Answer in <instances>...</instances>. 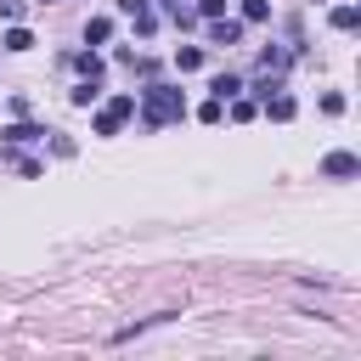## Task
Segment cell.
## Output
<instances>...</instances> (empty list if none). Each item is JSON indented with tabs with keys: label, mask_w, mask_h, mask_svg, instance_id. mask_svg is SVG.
I'll return each instance as SVG.
<instances>
[{
	"label": "cell",
	"mask_w": 361,
	"mask_h": 361,
	"mask_svg": "<svg viewBox=\"0 0 361 361\" xmlns=\"http://www.w3.org/2000/svg\"><path fill=\"white\" fill-rule=\"evenodd\" d=\"M85 39H90V45H107V39H113V17H90V23H85Z\"/></svg>",
	"instance_id": "ba28073f"
},
{
	"label": "cell",
	"mask_w": 361,
	"mask_h": 361,
	"mask_svg": "<svg viewBox=\"0 0 361 361\" xmlns=\"http://www.w3.org/2000/svg\"><path fill=\"white\" fill-rule=\"evenodd\" d=\"M164 6H180V0H164Z\"/></svg>",
	"instance_id": "ffe728a7"
},
{
	"label": "cell",
	"mask_w": 361,
	"mask_h": 361,
	"mask_svg": "<svg viewBox=\"0 0 361 361\" xmlns=\"http://www.w3.org/2000/svg\"><path fill=\"white\" fill-rule=\"evenodd\" d=\"M322 175H327V180H355V175H361V158H355V152H327V158H322Z\"/></svg>",
	"instance_id": "7a4b0ae2"
},
{
	"label": "cell",
	"mask_w": 361,
	"mask_h": 361,
	"mask_svg": "<svg viewBox=\"0 0 361 361\" xmlns=\"http://www.w3.org/2000/svg\"><path fill=\"white\" fill-rule=\"evenodd\" d=\"M209 90H214V102H231V96L243 90V73H214V79H209Z\"/></svg>",
	"instance_id": "8992f818"
},
{
	"label": "cell",
	"mask_w": 361,
	"mask_h": 361,
	"mask_svg": "<svg viewBox=\"0 0 361 361\" xmlns=\"http://www.w3.org/2000/svg\"><path fill=\"white\" fill-rule=\"evenodd\" d=\"M175 68H180V73H197V68H203V45H180V51H175Z\"/></svg>",
	"instance_id": "30bf717a"
},
{
	"label": "cell",
	"mask_w": 361,
	"mask_h": 361,
	"mask_svg": "<svg viewBox=\"0 0 361 361\" xmlns=\"http://www.w3.org/2000/svg\"><path fill=\"white\" fill-rule=\"evenodd\" d=\"M73 68H79L85 79H102V56H90V51H85V56H73Z\"/></svg>",
	"instance_id": "4fadbf2b"
},
{
	"label": "cell",
	"mask_w": 361,
	"mask_h": 361,
	"mask_svg": "<svg viewBox=\"0 0 361 361\" xmlns=\"http://www.w3.org/2000/svg\"><path fill=\"white\" fill-rule=\"evenodd\" d=\"M220 113H226V102H214V96L197 107V118H203V124H220Z\"/></svg>",
	"instance_id": "9a60e30c"
},
{
	"label": "cell",
	"mask_w": 361,
	"mask_h": 361,
	"mask_svg": "<svg viewBox=\"0 0 361 361\" xmlns=\"http://www.w3.org/2000/svg\"><path fill=\"white\" fill-rule=\"evenodd\" d=\"M0 17H6V23H17V17H23V0H0Z\"/></svg>",
	"instance_id": "ac0fdd59"
},
{
	"label": "cell",
	"mask_w": 361,
	"mask_h": 361,
	"mask_svg": "<svg viewBox=\"0 0 361 361\" xmlns=\"http://www.w3.org/2000/svg\"><path fill=\"white\" fill-rule=\"evenodd\" d=\"M197 17H226V0H197Z\"/></svg>",
	"instance_id": "e0dca14e"
},
{
	"label": "cell",
	"mask_w": 361,
	"mask_h": 361,
	"mask_svg": "<svg viewBox=\"0 0 361 361\" xmlns=\"http://www.w3.org/2000/svg\"><path fill=\"white\" fill-rule=\"evenodd\" d=\"M118 11L124 17H147V0H118Z\"/></svg>",
	"instance_id": "d6986e66"
},
{
	"label": "cell",
	"mask_w": 361,
	"mask_h": 361,
	"mask_svg": "<svg viewBox=\"0 0 361 361\" xmlns=\"http://www.w3.org/2000/svg\"><path fill=\"white\" fill-rule=\"evenodd\" d=\"M209 45H243V23L237 17H209Z\"/></svg>",
	"instance_id": "3957f363"
},
{
	"label": "cell",
	"mask_w": 361,
	"mask_h": 361,
	"mask_svg": "<svg viewBox=\"0 0 361 361\" xmlns=\"http://www.w3.org/2000/svg\"><path fill=\"white\" fill-rule=\"evenodd\" d=\"M96 96H102V79H79V85L68 90V102H73V107H96Z\"/></svg>",
	"instance_id": "52a82bcc"
},
{
	"label": "cell",
	"mask_w": 361,
	"mask_h": 361,
	"mask_svg": "<svg viewBox=\"0 0 361 361\" xmlns=\"http://www.w3.org/2000/svg\"><path fill=\"white\" fill-rule=\"evenodd\" d=\"M135 113H141V124H147V130H158V124L186 118V96H180L175 85H147V90H141V102H135Z\"/></svg>",
	"instance_id": "6da1fadb"
},
{
	"label": "cell",
	"mask_w": 361,
	"mask_h": 361,
	"mask_svg": "<svg viewBox=\"0 0 361 361\" xmlns=\"http://www.w3.org/2000/svg\"><path fill=\"white\" fill-rule=\"evenodd\" d=\"M265 113H271V118H276V124H288V118H293V113H299V102H293V96H288V90H271V96H265Z\"/></svg>",
	"instance_id": "5b68a950"
},
{
	"label": "cell",
	"mask_w": 361,
	"mask_h": 361,
	"mask_svg": "<svg viewBox=\"0 0 361 361\" xmlns=\"http://www.w3.org/2000/svg\"><path fill=\"white\" fill-rule=\"evenodd\" d=\"M45 135H51V152H56V158H73V141H68V135H56V130H45Z\"/></svg>",
	"instance_id": "2e32d148"
},
{
	"label": "cell",
	"mask_w": 361,
	"mask_h": 361,
	"mask_svg": "<svg viewBox=\"0 0 361 361\" xmlns=\"http://www.w3.org/2000/svg\"><path fill=\"white\" fill-rule=\"evenodd\" d=\"M39 135H45V124H28V118H17V124H6V130H0V141H6V147H28V141H39Z\"/></svg>",
	"instance_id": "277c9868"
},
{
	"label": "cell",
	"mask_w": 361,
	"mask_h": 361,
	"mask_svg": "<svg viewBox=\"0 0 361 361\" xmlns=\"http://www.w3.org/2000/svg\"><path fill=\"white\" fill-rule=\"evenodd\" d=\"M355 23H361V11H355V6H333V28H344V34H350Z\"/></svg>",
	"instance_id": "7c38bea8"
},
{
	"label": "cell",
	"mask_w": 361,
	"mask_h": 361,
	"mask_svg": "<svg viewBox=\"0 0 361 361\" xmlns=\"http://www.w3.org/2000/svg\"><path fill=\"white\" fill-rule=\"evenodd\" d=\"M265 17H271L265 0H243V23H265Z\"/></svg>",
	"instance_id": "5bb4252c"
},
{
	"label": "cell",
	"mask_w": 361,
	"mask_h": 361,
	"mask_svg": "<svg viewBox=\"0 0 361 361\" xmlns=\"http://www.w3.org/2000/svg\"><path fill=\"white\" fill-rule=\"evenodd\" d=\"M39 6H51V0H39Z\"/></svg>",
	"instance_id": "44dd1931"
},
{
	"label": "cell",
	"mask_w": 361,
	"mask_h": 361,
	"mask_svg": "<svg viewBox=\"0 0 361 361\" xmlns=\"http://www.w3.org/2000/svg\"><path fill=\"white\" fill-rule=\"evenodd\" d=\"M118 124H124V118H118L113 107H102V113L90 118V130H96V135H118Z\"/></svg>",
	"instance_id": "8fae6325"
},
{
	"label": "cell",
	"mask_w": 361,
	"mask_h": 361,
	"mask_svg": "<svg viewBox=\"0 0 361 361\" xmlns=\"http://www.w3.org/2000/svg\"><path fill=\"white\" fill-rule=\"evenodd\" d=\"M0 45H6V51H28V45H34V34H28L23 23H11V28L0 34Z\"/></svg>",
	"instance_id": "9c48e42d"
}]
</instances>
